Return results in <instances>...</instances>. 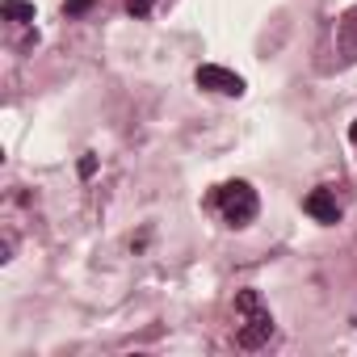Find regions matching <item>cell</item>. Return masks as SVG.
Returning a JSON list of instances; mask_svg holds the SVG:
<instances>
[{
    "instance_id": "obj_1",
    "label": "cell",
    "mask_w": 357,
    "mask_h": 357,
    "mask_svg": "<svg viewBox=\"0 0 357 357\" xmlns=\"http://www.w3.org/2000/svg\"><path fill=\"white\" fill-rule=\"evenodd\" d=\"M269 336H273L269 307L261 303L257 290H240L236 294V344L240 349H261V344H269Z\"/></svg>"
},
{
    "instance_id": "obj_2",
    "label": "cell",
    "mask_w": 357,
    "mask_h": 357,
    "mask_svg": "<svg viewBox=\"0 0 357 357\" xmlns=\"http://www.w3.org/2000/svg\"><path fill=\"white\" fill-rule=\"evenodd\" d=\"M215 206L223 211V219H227L231 227H248V223L257 219V211H261L257 190H252L248 181H223V185L215 190Z\"/></svg>"
},
{
    "instance_id": "obj_3",
    "label": "cell",
    "mask_w": 357,
    "mask_h": 357,
    "mask_svg": "<svg viewBox=\"0 0 357 357\" xmlns=\"http://www.w3.org/2000/svg\"><path fill=\"white\" fill-rule=\"evenodd\" d=\"M194 84L206 89V93H219V97H240L244 93V76H236V72H227L219 63H202L194 72Z\"/></svg>"
},
{
    "instance_id": "obj_4",
    "label": "cell",
    "mask_w": 357,
    "mask_h": 357,
    "mask_svg": "<svg viewBox=\"0 0 357 357\" xmlns=\"http://www.w3.org/2000/svg\"><path fill=\"white\" fill-rule=\"evenodd\" d=\"M303 211H307L315 223H340V202H336L332 190H315V194H307Z\"/></svg>"
},
{
    "instance_id": "obj_5",
    "label": "cell",
    "mask_w": 357,
    "mask_h": 357,
    "mask_svg": "<svg viewBox=\"0 0 357 357\" xmlns=\"http://www.w3.org/2000/svg\"><path fill=\"white\" fill-rule=\"evenodd\" d=\"M336 47H340L344 59H357V5L340 17V26H336Z\"/></svg>"
},
{
    "instance_id": "obj_6",
    "label": "cell",
    "mask_w": 357,
    "mask_h": 357,
    "mask_svg": "<svg viewBox=\"0 0 357 357\" xmlns=\"http://www.w3.org/2000/svg\"><path fill=\"white\" fill-rule=\"evenodd\" d=\"M0 13H5L13 26H34V5L30 0H0Z\"/></svg>"
},
{
    "instance_id": "obj_7",
    "label": "cell",
    "mask_w": 357,
    "mask_h": 357,
    "mask_svg": "<svg viewBox=\"0 0 357 357\" xmlns=\"http://www.w3.org/2000/svg\"><path fill=\"white\" fill-rule=\"evenodd\" d=\"M151 9H155V0H126V13L130 17H147Z\"/></svg>"
},
{
    "instance_id": "obj_8",
    "label": "cell",
    "mask_w": 357,
    "mask_h": 357,
    "mask_svg": "<svg viewBox=\"0 0 357 357\" xmlns=\"http://www.w3.org/2000/svg\"><path fill=\"white\" fill-rule=\"evenodd\" d=\"M89 9H93V0H68V5H63L68 17H80V13H89Z\"/></svg>"
},
{
    "instance_id": "obj_9",
    "label": "cell",
    "mask_w": 357,
    "mask_h": 357,
    "mask_svg": "<svg viewBox=\"0 0 357 357\" xmlns=\"http://www.w3.org/2000/svg\"><path fill=\"white\" fill-rule=\"evenodd\" d=\"M93 172H97V155H84L80 160V176H93Z\"/></svg>"
},
{
    "instance_id": "obj_10",
    "label": "cell",
    "mask_w": 357,
    "mask_h": 357,
    "mask_svg": "<svg viewBox=\"0 0 357 357\" xmlns=\"http://www.w3.org/2000/svg\"><path fill=\"white\" fill-rule=\"evenodd\" d=\"M349 143H357V122H353V126H349Z\"/></svg>"
}]
</instances>
